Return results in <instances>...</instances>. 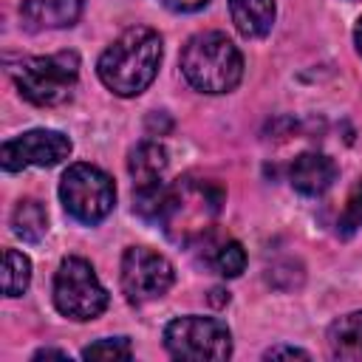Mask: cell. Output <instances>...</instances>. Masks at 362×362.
<instances>
[{
  "label": "cell",
  "instance_id": "cell-10",
  "mask_svg": "<svg viewBox=\"0 0 362 362\" xmlns=\"http://www.w3.org/2000/svg\"><path fill=\"white\" fill-rule=\"evenodd\" d=\"M337 178V164L325 153H300L288 167V181L303 195H322Z\"/></svg>",
  "mask_w": 362,
  "mask_h": 362
},
{
  "label": "cell",
  "instance_id": "cell-18",
  "mask_svg": "<svg viewBox=\"0 0 362 362\" xmlns=\"http://www.w3.org/2000/svg\"><path fill=\"white\" fill-rule=\"evenodd\" d=\"M356 229H362V178L351 187L348 201H345V206H342V215H339V221H337V232H339L342 238H351Z\"/></svg>",
  "mask_w": 362,
  "mask_h": 362
},
{
  "label": "cell",
  "instance_id": "cell-16",
  "mask_svg": "<svg viewBox=\"0 0 362 362\" xmlns=\"http://www.w3.org/2000/svg\"><path fill=\"white\" fill-rule=\"evenodd\" d=\"M28 283H31V260L17 249H6L3 252V294L20 297L25 294Z\"/></svg>",
  "mask_w": 362,
  "mask_h": 362
},
{
  "label": "cell",
  "instance_id": "cell-11",
  "mask_svg": "<svg viewBox=\"0 0 362 362\" xmlns=\"http://www.w3.org/2000/svg\"><path fill=\"white\" fill-rule=\"evenodd\" d=\"M23 23L28 28H68L82 14V0H23Z\"/></svg>",
  "mask_w": 362,
  "mask_h": 362
},
{
  "label": "cell",
  "instance_id": "cell-23",
  "mask_svg": "<svg viewBox=\"0 0 362 362\" xmlns=\"http://www.w3.org/2000/svg\"><path fill=\"white\" fill-rule=\"evenodd\" d=\"M354 42H356V51L362 54V17L356 20V28H354Z\"/></svg>",
  "mask_w": 362,
  "mask_h": 362
},
{
  "label": "cell",
  "instance_id": "cell-6",
  "mask_svg": "<svg viewBox=\"0 0 362 362\" xmlns=\"http://www.w3.org/2000/svg\"><path fill=\"white\" fill-rule=\"evenodd\" d=\"M59 201L74 221L93 226L110 215V209L116 204V187L105 170L79 161L62 173Z\"/></svg>",
  "mask_w": 362,
  "mask_h": 362
},
{
  "label": "cell",
  "instance_id": "cell-19",
  "mask_svg": "<svg viewBox=\"0 0 362 362\" xmlns=\"http://www.w3.org/2000/svg\"><path fill=\"white\" fill-rule=\"evenodd\" d=\"M130 356H133V348L127 337H107L82 348V359H130Z\"/></svg>",
  "mask_w": 362,
  "mask_h": 362
},
{
  "label": "cell",
  "instance_id": "cell-14",
  "mask_svg": "<svg viewBox=\"0 0 362 362\" xmlns=\"http://www.w3.org/2000/svg\"><path fill=\"white\" fill-rule=\"evenodd\" d=\"M328 354L334 359H362V311H351L328 325Z\"/></svg>",
  "mask_w": 362,
  "mask_h": 362
},
{
  "label": "cell",
  "instance_id": "cell-21",
  "mask_svg": "<svg viewBox=\"0 0 362 362\" xmlns=\"http://www.w3.org/2000/svg\"><path fill=\"white\" fill-rule=\"evenodd\" d=\"M280 356H300V359H308V354L303 348H291V345H274L266 351V359H280Z\"/></svg>",
  "mask_w": 362,
  "mask_h": 362
},
{
  "label": "cell",
  "instance_id": "cell-20",
  "mask_svg": "<svg viewBox=\"0 0 362 362\" xmlns=\"http://www.w3.org/2000/svg\"><path fill=\"white\" fill-rule=\"evenodd\" d=\"M209 0H164V6L167 8H173V11H181V14H189V11H198V8H204Z\"/></svg>",
  "mask_w": 362,
  "mask_h": 362
},
{
  "label": "cell",
  "instance_id": "cell-2",
  "mask_svg": "<svg viewBox=\"0 0 362 362\" xmlns=\"http://www.w3.org/2000/svg\"><path fill=\"white\" fill-rule=\"evenodd\" d=\"M181 74L201 93H229L243 79V57L223 31H201L181 51Z\"/></svg>",
  "mask_w": 362,
  "mask_h": 362
},
{
  "label": "cell",
  "instance_id": "cell-1",
  "mask_svg": "<svg viewBox=\"0 0 362 362\" xmlns=\"http://www.w3.org/2000/svg\"><path fill=\"white\" fill-rule=\"evenodd\" d=\"M161 37L147 25L124 28L99 57L96 74L116 96H139L156 79L161 65Z\"/></svg>",
  "mask_w": 362,
  "mask_h": 362
},
{
  "label": "cell",
  "instance_id": "cell-15",
  "mask_svg": "<svg viewBox=\"0 0 362 362\" xmlns=\"http://www.w3.org/2000/svg\"><path fill=\"white\" fill-rule=\"evenodd\" d=\"M11 232L20 240H25V243L42 240L45 232H48V212H45V206L40 201H34V198L17 201V206L11 212Z\"/></svg>",
  "mask_w": 362,
  "mask_h": 362
},
{
  "label": "cell",
  "instance_id": "cell-13",
  "mask_svg": "<svg viewBox=\"0 0 362 362\" xmlns=\"http://www.w3.org/2000/svg\"><path fill=\"white\" fill-rule=\"evenodd\" d=\"M229 14L235 28L243 37L257 40L272 31L277 8H274V0H229Z\"/></svg>",
  "mask_w": 362,
  "mask_h": 362
},
{
  "label": "cell",
  "instance_id": "cell-8",
  "mask_svg": "<svg viewBox=\"0 0 362 362\" xmlns=\"http://www.w3.org/2000/svg\"><path fill=\"white\" fill-rule=\"evenodd\" d=\"M122 291L127 297V303L133 305H144L150 300H158L170 291L175 272L170 266V260L147 246H130L122 255Z\"/></svg>",
  "mask_w": 362,
  "mask_h": 362
},
{
  "label": "cell",
  "instance_id": "cell-5",
  "mask_svg": "<svg viewBox=\"0 0 362 362\" xmlns=\"http://www.w3.org/2000/svg\"><path fill=\"white\" fill-rule=\"evenodd\" d=\"M164 348L184 362H221L232 354V331L215 317H175L164 328Z\"/></svg>",
  "mask_w": 362,
  "mask_h": 362
},
{
  "label": "cell",
  "instance_id": "cell-17",
  "mask_svg": "<svg viewBox=\"0 0 362 362\" xmlns=\"http://www.w3.org/2000/svg\"><path fill=\"white\" fill-rule=\"evenodd\" d=\"M212 266L221 277H238L243 269H246V252L238 240H226L215 249V257H212Z\"/></svg>",
  "mask_w": 362,
  "mask_h": 362
},
{
  "label": "cell",
  "instance_id": "cell-9",
  "mask_svg": "<svg viewBox=\"0 0 362 362\" xmlns=\"http://www.w3.org/2000/svg\"><path fill=\"white\" fill-rule=\"evenodd\" d=\"M68 156H71V139L59 130H45V127L14 136L0 150L3 170L8 173H20L25 167H54Z\"/></svg>",
  "mask_w": 362,
  "mask_h": 362
},
{
  "label": "cell",
  "instance_id": "cell-7",
  "mask_svg": "<svg viewBox=\"0 0 362 362\" xmlns=\"http://www.w3.org/2000/svg\"><path fill=\"white\" fill-rule=\"evenodd\" d=\"M110 297L85 257H65L54 274V305L62 317L88 322L107 308Z\"/></svg>",
  "mask_w": 362,
  "mask_h": 362
},
{
  "label": "cell",
  "instance_id": "cell-12",
  "mask_svg": "<svg viewBox=\"0 0 362 362\" xmlns=\"http://www.w3.org/2000/svg\"><path fill=\"white\" fill-rule=\"evenodd\" d=\"M164 170H167V150L158 141H139L127 156V173L136 189L161 184Z\"/></svg>",
  "mask_w": 362,
  "mask_h": 362
},
{
  "label": "cell",
  "instance_id": "cell-4",
  "mask_svg": "<svg viewBox=\"0 0 362 362\" xmlns=\"http://www.w3.org/2000/svg\"><path fill=\"white\" fill-rule=\"evenodd\" d=\"M20 96L40 107H54L71 99L79 79V57L59 51L51 57H28L11 68Z\"/></svg>",
  "mask_w": 362,
  "mask_h": 362
},
{
  "label": "cell",
  "instance_id": "cell-22",
  "mask_svg": "<svg viewBox=\"0 0 362 362\" xmlns=\"http://www.w3.org/2000/svg\"><path fill=\"white\" fill-rule=\"evenodd\" d=\"M45 356H57V359H68V354H65V351H54V348H42V351H37V354H34V359H45Z\"/></svg>",
  "mask_w": 362,
  "mask_h": 362
},
{
  "label": "cell",
  "instance_id": "cell-3",
  "mask_svg": "<svg viewBox=\"0 0 362 362\" xmlns=\"http://www.w3.org/2000/svg\"><path fill=\"white\" fill-rule=\"evenodd\" d=\"M221 201H223V192L215 184L178 178V184L167 189V204L158 223L164 226L170 240L189 243L212 226L215 215L221 212Z\"/></svg>",
  "mask_w": 362,
  "mask_h": 362
}]
</instances>
